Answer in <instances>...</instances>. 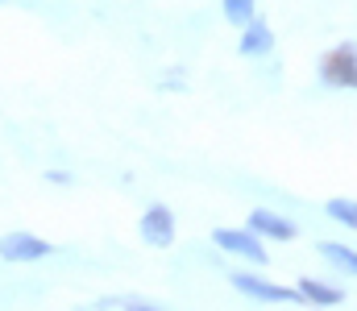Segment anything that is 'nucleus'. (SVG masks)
Returning <instances> with one entry per match:
<instances>
[{"mask_svg":"<svg viewBox=\"0 0 357 311\" xmlns=\"http://www.w3.org/2000/svg\"><path fill=\"white\" fill-rule=\"evenodd\" d=\"M212 245H216L220 253H233V257H241L245 266H270L266 245H262V237H258L250 224H241V228H233V224H220V228H212Z\"/></svg>","mask_w":357,"mask_h":311,"instance_id":"nucleus-1","label":"nucleus"},{"mask_svg":"<svg viewBox=\"0 0 357 311\" xmlns=\"http://www.w3.org/2000/svg\"><path fill=\"white\" fill-rule=\"evenodd\" d=\"M229 287H233V291H241V295H245V299H254V303H291V308H299V303H303L299 287H278V282L258 278V274H245V270H233V274H229Z\"/></svg>","mask_w":357,"mask_h":311,"instance_id":"nucleus-2","label":"nucleus"},{"mask_svg":"<svg viewBox=\"0 0 357 311\" xmlns=\"http://www.w3.org/2000/svg\"><path fill=\"white\" fill-rule=\"evenodd\" d=\"M320 83L324 88H341V92H357V46L341 42L320 58Z\"/></svg>","mask_w":357,"mask_h":311,"instance_id":"nucleus-3","label":"nucleus"},{"mask_svg":"<svg viewBox=\"0 0 357 311\" xmlns=\"http://www.w3.org/2000/svg\"><path fill=\"white\" fill-rule=\"evenodd\" d=\"M54 245L42 241L38 232H25V228H13L0 237V262H13V266H33L42 257H50Z\"/></svg>","mask_w":357,"mask_h":311,"instance_id":"nucleus-4","label":"nucleus"},{"mask_svg":"<svg viewBox=\"0 0 357 311\" xmlns=\"http://www.w3.org/2000/svg\"><path fill=\"white\" fill-rule=\"evenodd\" d=\"M137 237L150 245V249H171L178 237V224H175V212L167 204H150L137 220Z\"/></svg>","mask_w":357,"mask_h":311,"instance_id":"nucleus-5","label":"nucleus"},{"mask_svg":"<svg viewBox=\"0 0 357 311\" xmlns=\"http://www.w3.org/2000/svg\"><path fill=\"white\" fill-rule=\"evenodd\" d=\"M250 228H254L262 241H278V245L299 241V224L287 220V216H278V212H270V207H254V212H250Z\"/></svg>","mask_w":357,"mask_h":311,"instance_id":"nucleus-6","label":"nucleus"},{"mask_svg":"<svg viewBox=\"0 0 357 311\" xmlns=\"http://www.w3.org/2000/svg\"><path fill=\"white\" fill-rule=\"evenodd\" d=\"M270 50H274V29H270L262 17L245 21L241 25V38H237V54L241 58H266Z\"/></svg>","mask_w":357,"mask_h":311,"instance_id":"nucleus-7","label":"nucleus"},{"mask_svg":"<svg viewBox=\"0 0 357 311\" xmlns=\"http://www.w3.org/2000/svg\"><path fill=\"white\" fill-rule=\"evenodd\" d=\"M295 287H299L303 303H312V308H341V303H345V291L333 287V282H320V278H307V274H303Z\"/></svg>","mask_w":357,"mask_h":311,"instance_id":"nucleus-8","label":"nucleus"},{"mask_svg":"<svg viewBox=\"0 0 357 311\" xmlns=\"http://www.w3.org/2000/svg\"><path fill=\"white\" fill-rule=\"evenodd\" d=\"M316 253H320L333 270L354 274V278H357V249H354V245H345V241H320V245H316Z\"/></svg>","mask_w":357,"mask_h":311,"instance_id":"nucleus-9","label":"nucleus"},{"mask_svg":"<svg viewBox=\"0 0 357 311\" xmlns=\"http://www.w3.org/2000/svg\"><path fill=\"white\" fill-rule=\"evenodd\" d=\"M324 216H328V220H337V224H345V228H354V232H357V200H349V196H333V200L324 204Z\"/></svg>","mask_w":357,"mask_h":311,"instance_id":"nucleus-10","label":"nucleus"},{"mask_svg":"<svg viewBox=\"0 0 357 311\" xmlns=\"http://www.w3.org/2000/svg\"><path fill=\"white\" fill-rule=\"evenodd\" d=\"M220 13H225V21L229 25H245V21H254L258 17V0H220Z\"/></svg>","mask_w":357,"mask_h":311,"instance_id":"nucleus-11","label":"nucleus"},{"mask_svg":"<svg viewBox=\"0 0 357 311\" xmlns=\"http://www.w3.org/2000/svg\"><path fill=\"white\" fill-rule=\"evenodd\" d=\"M96 308H129V311H158V303H150V299H137V295H108V299H100Z\"/></svg>","mask_w":357,"mask_h":311,"instance_id":"nucleus-12","label":"nucleus"},{"mask_svg":"<svg viewBox=\"0 0 357 311\" xmlns=\"http://www.w3.org/2000/svg\"><path fill=\"white\" fill-rule=\"evenodd\" d=\"M46 179H50L54 187H71V175H67V170H46Z\"/></svg>","mask_w":357,"mask_h":311,"instance_id":"nucleus-13","label":"nucleus"}]
</instances>
